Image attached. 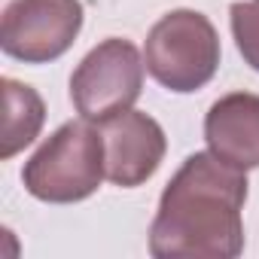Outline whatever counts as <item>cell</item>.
Wrapping results in <instances>:
<instances>
[{
  "label": "cell",
  "instance_id": "cell-9",
  "mask_svg": "<svg viewBox=\"0 0 259 259\" xmlns=\"http://www.w3.org/2000/svg\"><path fill=\"white\" fill-rule=\"evenodd\" d=\"M229 16L238 52L253 70H259V0H238V4H232Z\"/></svg>",
  "mask_w": 259,
  "mask_h": 259
},
{
  "label": "cell",
  "instance_id": "cell-8",
  "mask_svg": "<svg viewBox=\"0 0 259 259\" xmlns=\"http://www.w3.org/2000/svg\"><path fill=\"white\" fill-rule=\"evenodd\" d=\"M0 95H4V132H0V159H13L22 153L43 128L46 107L43 98L16 79L0 82Z\"/></svg>",
  "mask_w": 259,
  "mask_h": 259
},
{
  "label": "cell",
  "instance_id": "cell-4",
  "mask_svg": "<svg viewBox=\"0 0 259 259\" xmlns=\"http://www.w3.org/2000/svg\"><path fill=\"white\" fill-rule=\"evenodd\" d=\"M144 61L135 43L110 37L95 46L70 76V101L89 122H107L141 98Z\"/></svg>",
  "mask_w": 259,
  "mask_h": 259
},
{
  "label": "cell",
  "instance_id": "cell-5",
  "mask_svg": "<svg viewBox=\"0 0 259 259\" xmlns=\"http://www.w3.org/2000/svg\"><path fill=\"white\" fill-rule=\"evenodd\" d=\"M79 28V0H13L0 22V46L25 64H46L73 46Z\"/></svg>",
  "mask_w": 259,
  "mask_h": 259
},
{
  "label": "cell",
  "instance_id": "cell-7",
  "mask_svg": "<svg viewBox=\"0 0 259 259\" xmlns=\"http://www.w3.org/2000/svg\"><path fill=\"white\" fill-rule=\"evenodd\" d=\"M204 138L223 162L241 171L259 168V95L232 92L220 98L204 119Z\"/></svg>",
  "mask_w": 259,
  "mask_h": 259
},
{
  "label": "cell",
  "instance_id": "cell-2",
  "mask_svg": "<svg viewBox=\"0 0 259 259\" xmlns=\"http://www.w3.org/2000/svg\"><path fill=\"white\" fill-rule=\"evenodd\" d=\"M104 177V141L89 119L61 125L22 171L25 189L49 204L82 201L101 186Z\"/></svg>",
  "mask_w": 259,
  "mask_h": 259
},
{
  "label": "cell",
  "instance_id": "cell-1",
  "mask_svg": "<svg viewBox=\"0 0 259 259\" xmlns=\"http://www.w3.org/2000/svg\"><path fill=\"white\" fill-rule=\"evenodd\" d=\"M247 177L213 153H195L162 192L150 226L159 259H232L244 250Z\"/></svg>",
  "mask_w": 259,
  "mask_h": 259
},
{
  "label": "cell",
  "instance_id": "cell-6",
  "mask_svg": "<svg viewBox=\"0 0 259 259\" xmlns=\"http://www.w3.org/2000/svg\"><path fill=\"white\" fill-rule=\"evenodd\" d=\"M101 141H104L107 180L125 189L147 183L159 171L168 147L162 125L138 110H125L101 122Z\"/></svg>",
  "mask_w": 259,
  "mask_h": 259
},
{
  "label": "cell",
  "instance_id": "cell-3",
  "mask_svg": "<svg viewBox=\"0 0 259 259\" xmlns=\"http://www.w3.org/2000/svg\"><path fill=\"white\" fill-rule=\"evenodd\" d=\"M144 61L159 85L186 95L213 79L220 67V37L207 16L174 10L150 28Z\"/></svg>",
  "mask_w": 259,
  "mask_h": 259
}]
</instances>
